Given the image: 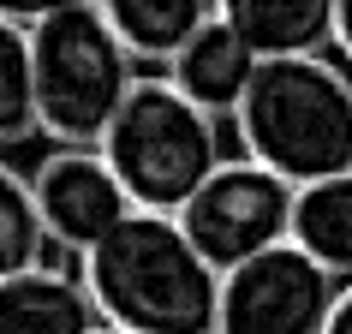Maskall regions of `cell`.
Segmentation results:
<instances>
[{"instance_id":"30bf717a","label":"cell","mask_w":352,"mask_h":334,"mask_svg":"<svg viewBox=\"0 0 352 334\" xmlns=\"http://www.w3.org/2000/svg\"><path fill=\"white\" fill-rule=\"evenodd\" d=\"M233 30L263 60L269 54H316L334 42V0H215Z\"/></svg>"},{"instance_id":"7a4b0ae2","label":"cell","mask_w":352,"mask_h":334,"mask_svg":"<svg viewBox=\"0 0 352 334\" xmlns=\"http://www.w3.org/2000/svg\"><path fill=\"white\" fill-rule=\"evenodd\" d=\"M245 155L287 173L293 186L352 167V72L316 54H269L233 108Z\"/></svg>"},{"instance_id":"ac0fdd59","label":"cell","mask_w":352,"mask_h":334,"mask_svg":"<svg viewBox=\"0 0 352 334\" xmlns=\"http://www.w3.org/2000/svg\"><path fill=\"white\" fill-rule=\"evenodd\" d=\"M108 334H126V329H108Z\"/></svg>"},{"instance_id":"7c38bea8","label":"cell","mask_w":352,"mask_h":334,"mask_svg":"<svg viewBox=\"0 0 352 334\" xmlns=\"http://www.w3.org/2000/svg\"><path fill=\"white\" fill-rule=\"evenodd\" d=\"M138 60H173L209 19L215 0H96Z\"/></svg>"},{"instance_id":"ba28073f","label":"cell","mask_w":352,"mask_h":334,"mask_svg":"<svg viewBox=\"0 0 352 334\" xmlns=\"http://www.w3.org/2000/svg\"><path fill=\"white\" fill-rule=\"evenodd\" d=\"M96 298L78 269L0 275V334H96Z\"/></svg>"},{"instance_id":"6da1fadb","label":"cell","mask_w":352,"mask_h":334,"mask_svg":"<svg viewBox=\"0 0 352 334\" xmlns=\"http://www.w3.org/2000/svg\"><path fill=\"white\" fill-rule=\"evenodd\" d=\"M84 280L96 311L126 334H221V269L167 209H131L84 251Z\"/></svg>"},{"instance_id":"277c9868","label":"cell","mask_w":352,"mask_h":334,"mask_svg":"<svg viewBox=\"0 0 352 334\" xmlns=\"http://www.w3.org/2000/svg\"><path fill=\"white\" fill-rule=\"evenodd\" d=\"M131 48L108 24L102 6H72L30 24V72H36V120L60 144H102L120 113L131 78Z\"/></svg>"},{"instance_id":"e0dca14e","label":"cell","mask_w":352,"mask_h":334,"mask_svg":"<svg viewBox=\"0 0 352 334\" xmlns=\"http://www.w3.org/2000/svg\"><path fill=\"white\" fill-rule=\"evenodd\" d=\"M334 42H340V60L352 66V0H334Z\"/></svg>"},{"instance_id":"5b68a950","label":"cell","mask_w":352,"mask_h":334,"mask_svg":"<svg viewBox=\"0 0 352 334\" xmlns=\"http://www.w3.org/2000/svg\"><path fill=\"white\" fill-rule=\"evenodd\" d=\"M293 197H298V186L287 173L263 167L257 155H245V162H221L204 186L191 191L186 209H179V227L227 275L245 257L293 239Z\"/></svg>"},{"instance_id":"8fae6325","label":"cell","mask_w":352,"mask_h":334,"mask_svg":"<svg viewBox=\"0 0 352 334\" xmlns=\"http://www.w3.org/2000/svg\"><path fill=\"white\" fill-rule=\"evenodd\" d=\"M293 245H305L329 275L352 280V167L298 186V197H293Z\"/></svg>"},{"instance_id":"52a82bcc","label":"cell","mask_w":352,"mask_h":334,"mask_svg":"<svg viewBox=\"0 0 352 334\" xmlns=\"http://www.w3.org/2000/svg\"><path fill=\"white\" fill-rule=\"evenodd\" d=\"M30 186H36V209L48 221V239L60 251H96L138 209L126 197V186H120V173L108 167V155H96L84 144H66L60 155H48Z\"/></svg>"},{"instance_id":"3957f363","label":"cell","mask_w":352,"mask_h":334,"mask_svg":"<svg viewBox=\"0 0 352 334\" xmlns=\"http://www.w3.org/2000/svg\"><path fill=\"white\" fill-rule=\"evenodd\" d=\"M102 155L138 209L179 215L186 197L221 167L215 113L197 108L173 78H138L102 131Z\"/></svg>"},{"instance_id":"5bb4252c","label":"cell","mask_w":352,"mask_h":334,"mask_svg":"<svg viewBox=\"0 0 352 334\" xmlns=\"http://www.w3.org/2000/svg\"><path fill=\"white\" fill-rule=\"evenodd\" d=\"M48 251V221L36 209V186L0 162V275L36 269Z\"/></svg>"},{"instance_id":"8992f818","label":"cell","mask_w":352,"mask_h":334,"mask_svg":"<svg viewBox=\"0 0 352 334\" xmlns=\"http://www.w3.org/2000/svg\"><path fill=\"white\" fill-rule=\"evenodd\" d=\"M334 298L340 275H329L305 245L280 239L221 275V334H322Z\"/></svg>"},{"instance_id":"2e32d148","label":"cell","mask_w":352,"mask_h":334,"mask_svg":"<svg viewBox=\"0 0 352 334\" xmlns=\"http://www.w3.org/2000/svg\"><path fill=\"white\" fill-rule=\"evenodd\" d=\"M322 334H352V280H340V298H334L329 329H322Z\"/></svg>"},{"instance_id":"9a60e30c","label":"cell","mask_w":352,"mask_h":334,"mask_svg":"<svg viewBox=\"0 0 352 334\" xmlns=\"http://www.w3.org/2000/svg\"><path fill=\"white\" fill-rule=\"evenodd\" d=\"M72 6H96V0H0V19L42 24V19H54V12H72Z\"/></svg>"},{"instance_id":"4fadbf2b","label":"cell","mask_w":352,"mask_h":334,"mask_svg":"<svg viewBox=\"0 0 352 334\" xmlns=\"http://www.w3.org/2000/svg\"><path fill=\"white\" fill-rule=\"evenodd\" d=\"M36 72H30V30L0 19V149L36 131Z\"/></svg>"},{"instance_id":"9c48e42d","label":"cell","mask_w":352,"mask_h":334,"mask_svg":"<svg viewBox=\"0 0 352 334\" xmlns=\"http://www.w3.org/2000/svg\"><path fill=\"white\" fill-rule=\"evenodd\" d=\"M257 60H263V54L221 19V12H215V19H209L204 30L179 48V54L167 60V78H173V84H179L197 108H209L215 120H221V113H233V108L245 102Z\"/></svg>"}]
</instances>
